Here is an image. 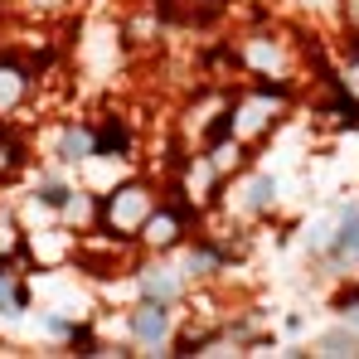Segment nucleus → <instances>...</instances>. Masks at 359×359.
<instances>
[{
  "mask_svg": "<svg viewBox=\"0 0 359 359\" xmlns=\"http://www.w3.org/2000/svg\"><path fill=\"white\" fill-rule=\"evenodd\" d=\"M335 252H340V257H350V262H359V209H350V214L340 219V233H335Z\"/></svg>",
  "mask_w": 359,
  "mask_h": 359,
  "instance_id": "nucleus-4",
  "label": "nucleus"
},
{
  "mask_svg": "<svg viewBox=\"0 0 359 359\" xmlns=\"http://www.w3.org/2000/svg\"><path fill=\"white\" fill-rule=\"evenodd\" d=\"M0 306H10V311H20V306H25V292L15 287V277H10V272H0Z\"/></svg>",
  "mask_w": 359,
  "mask_h": 359,
  "instance_id": "nucleus-11",
  "label": "nucleus"
},
{
  "mask_svg": "<svg viewBox=\"0 0 359 359\" xmlns=\"http://www.w3.org/2000/svg\"><path fill=\"white\" fill-rule=\"evenodd\" d=\"M131 335H136L141 350H161L170 340V311H165V301H151V297L141 301L131 311Z\"/></svg>",
  "mask_w": 359,
  "mask_h": 359,
  "instance_id": "nucleus-1",
  "label": "nucleus"
},
{
  "mask_svg": "<svg viewBox=\"0 0 359 359\" xmlns=\"http://www.w3.org/2000/svg\"><path fill=\"white\" fill-rule=\"evenodd\" d=\"M184 267H189L194 277H204V272H214V267H219V252H214V248H189Z\"/></svg>",
  "mask_w": 359,
  "mask_h": 359,
  "instance_id": "nucleus-10",
  "label": "nucleus"
},
{
  "mask_svg": "<svg viewBox=\"0 0 359 359\" xmlns=\"http://www.w3.org/2000/svg\"><path fill=\"white\" fill-rule=\"evenodd\" d=\"M320 355H359V330H330V335H320Z\"/></svg>",
  "mask_w": 359,
  "mask_h": 359,
  "instance_id": "nucleus-6",
  "label": "nucleus"
},
{
  "mask_svg": "<svg viewBox=\"0 0 359 359\" xmlns=\"http://www.w3.org/2000/svg\"><path fill=\"white\" fill-rule=\"evenodd\" d=\"M146 214H151V194H146V189L126 184V189H117V194H112V219H117V224H126V229H131V224H141Z\"/></svg>",
  "mask_w": 359,
  "mask_h": 359,
  "instance_id": "nucleus-2",
  "label": "nucleus"
},
{
  "mask_svg": "<svg viewBox=\"0 0 359 359\" xmlns=\"http://www.w3.org/2000/svg\"><path fill=\"white\" fill-rule=\"evenodd\" d=\"M141 229H146V243H175V233H180V224H175V214H146L141 219Z\"/></svg>",
  "mask_w": 359,
  "mask_h": 359,
  "instance_id": "nucleus-5",
  "label": "nucleus"
},
{
  "mask_svg": "<svg viewBox=\"0 0 359 359\" xmlns=\"http://www.w3.org/2000/svg\"><path fill=\"white\" fill-rule=\"evenodd\" d=\"M126 141H131V136H126V126H117V121H112V126H107L102 136H93V156H107V151H126Z\"/></svg>",
  "mask_w": 359,
  "mask_h": 359,
  "instance_id": "nucleus-9",
  "label": "nucleus"
},
{
  "mask_svg": "<svg viewBox=\"0 0 359 359\" xmlns=\"http://www.w3.org/2000/svg\"><path fill=\"white\" fill-rule=\"evenodd\" d=\"M141 292L151 301H165V306H170V301L180 297V277L170 267H146V272H141Z\"/></svg>",
  "mask_w": 359,
  "mask_h": 359,
  "instance_id": "nucleus-3",
  "label": "nucleus"
},
{
  "mask_svg": "<svg viewBox=\"0 0 359 359\" xmlns=\"http://www.w3.org/2000/svg\"><path fill=\"white\" fill-rule=\"evenodd\" d=\"M59 156L63 161H88V156H93V136H88V131H68L59 141Z\"/></svg>",
  "mask_w": 359,
  "mask_h": 359,
  "instance_id": "nucleus-7",
  "label": "nucleus"
},
{
  "mask_svg": "<svg viewBox=\"0 0 359 359\" xmlns=\"http://www.w3.org/2000/svg\"><path fill=\"white\" fill-rule=\"evenodd\" d=\"M272 199H277V184H272V175H257L252 184H248V209H272Z\"/></svg>",
  "mask_w": 359,
  "mask_h": 359,
  "instance_id": "nucleus-8",
  "label": "nucleus"
},
{
  "mask_svg": "<svg viewBox=\"0 0 359 359\" xmlns=\"http://www.w3.org/2000/svg\"><path fill=\"white\" fill-rule=\"evenodd\" d=\"M39 199H44V204H54V209H63V204H68V189H63V184H54V180H49V184H44V189H39Z\"/></svg>",
  "mask_w": 359,
  "mask_h": 359,
  "instance_id": "nucleus-12",
  "label": "nucleus"
},
{
  "mask_svg": "<svg viewBox=\"0 0 359 359\" xmlns=\"http://www.w3.org/2000/svg\"><path fill=\"white\" fill-rule=\"evenodd\" d=\"M15 93H20V78H15V73H0V107H10Z\"/></svg>",
  "mask_w": 359,
  "mask_h": 359,
  "instance_id": "nucleus-13",
  "label": "nucleus"
}]
</instances>
